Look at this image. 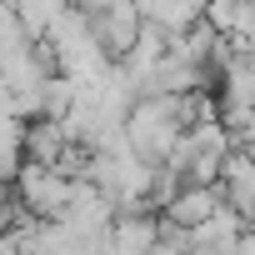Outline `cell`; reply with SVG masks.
Instances as JSON below:
<instances>
[{"label": "cell", "instance_id": "2", "mask_svg": "<svg viewBox=\"0 0 255 255\" xmlns=\"http://www.w3.org/2000/svg\"><path fill=\"white\" fill-rule=\"evenodd\" d=\"M10 175H15V200L40 220L60 215L70 200V185H75V175H65L60 165H45V160H20Z\"/></svg>", "mask_w": 255, "mask_h": 255}, {"label": "cell", "instance_id": "3", "mask_svg": "<svg viewBox=\"0 0 255 255\" xmlns=\"http://www.w3.org/2000/svg\"><path fill=\"white\" fill-rule=\"evenodd\" d=\"M240 225H245V215L220 200V205H215L205 220H195L185 235H190V250H240Z\"/></svg>", "mask_w": 255, "mask_h": 255}, {"label": "cell", "instance_id": "8", "mask_svg": "<svg viewBox=\"0 0 255 255\" xmlns=\"http://www.w3.org/2000/svg\"><path fill=\"white\" fill-rule=\"evenodd\" d=\"M245 65H250V70H255V40H250V45H245Z\"/></svg>", "mask_w": 255, "mask_h": 255}, {"label": "cell", "instance_id": "7", "mask_svg": "<svg viewBox=\"0 0 255 255\" xmlns=\"http://www.w3.org/2000/svg\"><path fill=\"white\" fill-rule=\"evenodd\" d=\"M5 5L20 15V25L30 30V40H40V35H45V25L55 20V10H65L70 0H5Z\"/></svg>", "mask_w": 255, "mask_h": 255}, {"label": "cell", "instance_id": "4", "mask_svg": "<svg viewBox=\"0 0 255 255\" xmlns=\"http://www.w3.org/2000/svg\"><path fill=\"white\" fill-rule=\"evenodd\" d=\"M225 195H220V185H195V180H185L170 200H165V220H175V225H195V220H205L215 205H220Z\"/></svg>", "mask_w": 255, "mask_h": 255}, {"label": "cell", "instance_id": "1", "mask_svg": "<svg viewBox=\"0 0 255 255\" xmlns=\"http://www.w3.org/2000/svg\"><path fill=\"white\" fill-rule=\"evenodd\" d=\"M180 130H185L180 95H135V105L125 110V145L140 160H150V165H160L170 155Z\"/></svg>", "mask_w": 255, "mask_h": 255}, {"label": "cell", "instance_id": "6", "mask_svg": "<svg viewBox=\"0 0 255 255\" xmlns=\"http://www.w3.org/2000/svg\"><path fill=\"white\" fill-rule=\"evenodd\" d=\"M155 215L145 210H115L110 220V250H155Z\"/></svg>", "mask_w": 255, "mask_h": 255}, {"label": "cell", "instance_id": "5", "mask_svg": "<svg viewBox=\"0 0 255 255\" xmlns=\"http://www.w3.org/2000/svg\"><path fill=\"white\" fill-rule=\"evenodd\" d=\"M130 5H135V15H140V20L160 25L165 35H175V30H185L190 20H200V15H205V0H130Z\"/></svg>", "mask_w": 255, "mask_h": 255}]
</instances>
